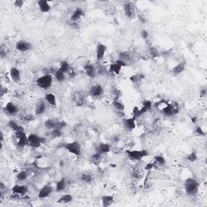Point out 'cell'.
<instances>
[{
	"label": "cell",
	"instance_id": "40",
	"mask_svg": "<svg viewBox=\"0 0 207 207\" xmlns=\"http://www.w3.org/2000/svg\"><path fill=\"white\" fill-rule=\"evenodd\" d=\"M186 159L189 160V162H195L196 159H197V155H196V153L195 152H193L192 153H190L189 154H188V156Z\"/></svg>",
	"mask_w": 207,
	"mask_h": 207
},
{
	"label": "cell",
	"instance_id": "57",
	"mask_svg": "<svg viewBox=\"0 0 207 207\" xmlns=\"http://www.w3.org/2000/svg\"><path fill=\"white\" fill-rule=\"evenodd\" d=\"M191 120L192 122H193V123H196V117H191Z\"/></svg>",
	"mask_w": 207,
	"mask_h": 207
},
{
	"label": "cell",
	"instance_id": "44",
	"mask_svg": "<svg viewBox=\"0 0 207 207\" xmlns=\"http://www.w3.org/2000/svg\"><path fill=\"white\" fill-rule=\"evenodd\" d=\"M107 70L104 67H100L98 69H96V74L98 75H105L107 74Z\"/></svg>",
	"mask_w": 207,
	"mask_h": 207
},
{
	"label": "cell",
	"instance_id": "8",
	"mask_svg": "<svg viewBox=\"0 0 207 207\" xmlns=\"http://www.w3.org/2000/svg\"><path fill=\"white\" fill-rule=\"evenodd\" d=\"M16 48L20 52H27L32 49V44L27 40H19L16 44Z\"/></svg>",
	"mask_w": 207,
	"mask_h": 207
},
{
	"label": "cell",
	"instance_id": "30",
	"mask_svg": "<svg viewBox=\"0 0 207 207\" xmlns=\"http://www.w3.org/2000/svg\"><path fill=\"white\" fill-rule=\"evenodd\" d=\"M119 58L123 60V61L126 62L128 63V62L131 61L132 56H131V54H130L129 51H122L119 53Z\"/></svg>",
	"mask_w": 207,
	"mask_h": 207
},
{
	"label": "cell",
	"instance_id": "43",
	"mask_svg": "<svg viewBox=\"0 0 207 207\" xmlns=\"http://www.w3.org/2000/svg\"><path fill=\"white\" fill-rule=\"evenodd\" d=\"M43 72L45 73L44 74H53L56 72V70L53 69V67H48L43 70Z\"/></svg>",
	"mask_w": 207,
	"mask_h": 207
},
{
	"label": "cell",
	"instance_id": "39",
	"mask_svg": "<svg viewBox=\"0 0 207 207\" xmlns=\"http://www.w3.org/2000/svg\"><path fill=\"white\" fill-rule=\"evenodd\" d=\"M149 54H150V56H151L152 58H156V57H158V56L159 55V52L156 48H154V47H151V48L149 49Z\"/></svg>",
	"mask_w": 207,
	"mask_h": 207
},
{
	"label": "cell",
	"instance_id": "13",
	"mask_svg": "<svg viewBox=\"0 0 207 207\" xmlns=\"http://www.w3.org/2000/svg\"><path fill=\"white\" fill-rule=\"evenodd\" d=\"M124 11L127 18H132L134 15V8L133 3L131 2H126L124 4Z\"/></svg>",
	"mask_w": 207,
	"mask_h": 207
},
{
	"label": "cell",
	"instance_id": "50",
	"mask_svg": "<svg viewBox=\"0 0 207 207\" xmlns=\"http://www.w3.org/2000/svg\"><path fill=\"white\" fill-rule=\"evenodd\" d=\"M8 92V88H5V87H2V88H1V90H0V96H1V97H3V96H4L5 94H7Z\"/></svg>",
	"mask_w": 207,
	"mask_h": 207
},
{
	"label": "cell",
	"instance_id": "1",
	"mask_svg": "<svg viewBox=\"0 0 207 207\" xmlns=\"http://www.w3.org/2000/svg\"><path fill=\"white\" fill-rule=\"evenodd\" d=\"M184 190L187 195L189 196H194L197 194L199 189V184L194 178H188L184 181Z\"/></svg>",
	"mask_w": 207,
	"mask_h": 207
},
{
	"label": "cell",
	"instance_id": "20",
	"mask_svg": "<svg viewBox=\"0 0 207 207\" xmlns=\"http://www.w3.org/2000/svg\"><path fill=\"white\" fill-rule=\"evenodd\" d=\"M83 15H84V12H83L82 9L80 8H77L73 11L71 17H70V20L73 23H76V22H78L79 20H80V18L82 16H83Z\"/></svg>",
	"mask_w": 207,
	"mask_h": 207
},
{
	"label": "cell",
	"instance_id": "21",
	"mask_svg": "<svg viewBox=\"0 0 207 207\" xmlns=\"http://www.w3.org/2000/svg\"><path fill=\"white\" fill-rule=\"evenodd\" d=\"M10 76H11V80H13L14 82H20V80H21L20 71L16 67H11V70H10Z\"/></svg>",
	"mask_w": 207,
	"mask_h": 207
},
{
	"label": "cell",
	"instance_id": "17",
	"mask_svg": "<svg viewBox=\"0 0 207 207\" xmlns=\"http://www.w3.org/2000/svg\"><path fill=\"white\" fill-rule=\"evenodd\" d=\"M37 4H38L40 11L43 13H46V12H49L50 11L51 7L48 1H46V0H39L37 2Z\"/></svg>",
	"mask_w": 207,
	"mask_h": 207
},
{
	"label": "cell",
	"instance_id": "4",
	"mask_svg": "<svg viewBox=\"0 0 207 207\" xmlns=\"http://www.w3.org/2000/svg\"><path fill=\"white\" fill-rule=\"evenodd\" d=\"M64 148L70 154H74L76 157H80L81 154V146L78 141H74L72 142L64 145Z\"/></svg>",
	"mask_w": 207,
	"mask_h": 207
},
{
	"label": "cell",
	"instance_id": "10",
	"mask_svg": "<svg viewBox=\"0 0 207 207\" xmlns=\"http://www.w3.org/2000/svg\"><path fill=\"white\" fill-rule=\"evenodd\" d=\"M104 94V88L100 84H95L91 87L90 95L92 97H100Z\"/></svg>",
	"mask_w": 207,
	"mask_h": 207
},
{
	"label": "cell",
	"instance_id": "41",
	"mask_svg": "<svg viewBox=\"0 0 207 207\" xmlns=\"http://www.w3.org/2000/svg\"><path fill=\"white\" fill-rule=\"evenodd\" d=\"M51 136H53L54 138H58V137H61L62 133V130L60 129H55V130H51L50 133Z\"/></svg>",
	"mask_w": 207,
	"mask_h": 207
},
{
	"label": "cell",
	"instance_id": "56",
	"mask_svg": "<svg viewBox=\"0 0 207 207\" xmlns=\"http://www.w3.org/2000/svg\"><path fill=\"white\" fill-rule=\"evenodd\" d=\"M138 19H139V20H140V22H142V23H143V24H144V23H145V22H146V20H145V19H144L143 17H142V16H138Z\"/></svg>",
	"mask_w": 207,
	"mask_h": 207
},
{
	"label": "cell",
	"instance_id": "16",
	"mask_svg": "<svg viewBox=\"0 0 207 207\" xmlns=\"http://www.w3.org/2000/svg\"><path fill=\"white\" fill-rule=\"evenodd\" d=\"M185 67H186V62H180L179 64H177L176 66L173 67L171 72L173 75H178V74H181L185 70Z\"/></svg>",
	"mask_w": 207,
	"mask_h": 207
},
{
	"label": "cell",
	"instance_id": "34",
	"mask_svg": "<svg viewBox=\"0 0 207 207\" xmlns=\"http://www.w3.org/2000/svg\"><path fill=\"white\" fill-rule=\"evenodd\" d=\"M154 167H155V165H159V166H163L166 164V160H165L164 157L162 156V155H156L154 156Z\"/></svg>",
	"mask_w": 207,
	"mask_h": 207
},
{
	"label": "cell",
	"instance_id": "15",
	"mask_svg": "<svg viewBox=\"0 0 207 207\" xmlns=\"http://www.w3.org/2000/svg\"><path fill=\"white\" fill-rule=\"evenodd\" d=\"M111 151V146L108 143H100L96 146V152L100 154H104L109 153Z\"/></svg>",
	"mask_w": 207,
	"mask_h": 207
},
{
	"label": "cell",
	"instance_id": "18",
	"mask_svg": "<svg viewBox=\"0 0 207 207\" xmlns=\"http://www.w3.org/2000/svg\"><path fill=\"white\" fill-rule=\"evenodd\" d=\"M46 110V104H45V102L43 100L38 101L36 104V108H35V113L36 115H41L43 114L44 112Z\"/></svg>",
	"mask_w": 207,
	"mask_h": 207
},
{
	"label": "cell",
	"instance_id": "29",
	"mask_svg": "<svg viewBox=\"0 0 207 207\" xmlns=\"http://www.w3.org/2000/svg\"><path fill=\"white\" fill-rule=\"evenodd\" d=\"M59 70H61L62 72H63L64 74H67L70 70V66L68 62L67 61H62L60 62V67H59Z\"/></svg>",
	"mask_w": 207,
	"mask_h": 207
},
{
	"label": "cell",
	"instance_id": "11",
	"mask_svg": "<svg viewBox=\"0 0 207 207\" xmlns=\"http://www.w3.org/2000/svg\"><path fill=\"white\" fill-rule=\"evenodd\" d=\"M84 70H85L86 74L88 75L90 79H95L96 76V69L95 66L92 63L86 64L84 66Z\"/></svg>",
	"mask_w": 207,
	"mask_h": 207
},
{
	"label": "cell",
	"instance_id": "28",
	"mask_svg": "<svg viewBox=\"0 0 207 207\" xmlns=\"http://www.w3.org/2000/svg\"><path fill=\"white\" fill-rule=\"evenodd\" d=\"M122 67H120L118 64H117L116 62H113V63L110 64V67H109V71L110 73H113L115 74H119L121 73V70H122Z\"/></svg>",
	"mask_w": 207,
	"mask_h": 207
},
{
	"label": "cell",
	"instance_id": "53",
	"mask_svg": "<svg viewBox=\"0 0 207 207\" xmlns=\"http://www.w3.org/2000/svg\"><path fill=\"white\" fill-rule=\"evenodd\" d=\"M0 53H1V58H4L5 56L7 55V52H6V50H3V47L1 48V52H0Z\"/></svg>",
	"mask_w": 207,
	"mask_h": 207
},
{
	"label": "cell",
	"instance_id": "9",
	"mask_svg": "<svg viewBox=\"0 0 207 207\" xmlns=\"http://www.w3.org/2000/svg\"><path fill=\"white\" fill-rule=\"evenodd\" d=\"M135 117H130V118H125L123 120V125L127 131H132L136 128Z\"/></svg>",
	"mask_w": 207,
	"mask_h": 207
},
{
	"label": "cell",
	"instance_id": "14",
	"mask_svg": "<svg viewBox=\"0 0 207 207\" xmlns=\"http://www.w3.org/2000/svg\"><path fill=\"white\" fill-rule=\"evenodd\" d=\"M106 50V45H104V44H101V43H99L98 45H97V46H96V58H97L98 61H100V60L103 59Z\"/></svg>",
	"mask_w": 207,
	"mask_h": 207
},
{
	"label": "cell",
	"instance_id": "45",
	"mask_svg": "<svg viewBox=\"0 0 207 207\" xmlns=\"http://www.w3.org/2000/svg\"><path fill=\"white\" fill-rule=\"evenodd\" d=\"M195 132H196V134H197V135H199V136L206 135V133L203 131V130H202L201 126H196V129H195Z\"/></svg>",
	"mask_w": 207,
	"mask_h": 207
},
{
	"label": "cell",
	"instance_id": "6",
	"mask_svg": "<svg viewBox=\"0 0 207 207\" xmlns=\"http://www.w3.org/2000/svg\"><path fill=\"white\" fill-rule=\"evenodd\" d=\"M67 125L65 122H59L53 119H48L45 122V126L48 130H55V129H60L62 130Z\"/></svg>",
	"mask_w": 207,
	"mask_h": 207
},
{
	"label": "cell",
	"instance_id": "5",
	"mask_svg": "<svg viewBox=\"0 0 207 207\" xmlns=\"http://www.w3.org/2000/svg\"><path fill=\"white\" fill-rule=\"evenodd\" d=\"M28 145L33 147V148H38L40 147V145L45 142V139L40 136L37 135L36 134H30L28 136Z\"/></svg>",
	"mask_w": 207,
	"mask_h": 207
},
{
	"label": "cell",
	"instance_id": "12",
	"mask_svg": "<svg viewBox=\"0 0 207 207\" xmlns=\"http://www.w3.org/2000/svg\"><path fill=\"white\" fill-rule=\"evenodd\" d=\"M13 194H18V195H21V196H24L28 193V186L26 185H22V184H16L12 187L11 189Z\"/></svg>",
	"mask_w": 207,
	"mask_h": 207
},
{
	"label": "cell",
	"instance_id": "37",
	"mask_svg": "<svg viewBox=\"0 0 207 207\" xmlns=\"http://www.w3.org/2000/svg\"><path fill=\"white\" fill-rule=\"evenodd\" d=\"M28 172H25V171H21V172H20L16 175L17 180L20 181H25V180H27V179H28Z\"/></svg>",
	"mask_w": 207,
	"mask_h": 207
},
{
	"label": "cell",
	"instance_id": "47",
	"mask_svg": "<svg viewBox=\"0 0 207 207\" xmlns=\"http://www.w3.org/2000/svg\"><path fill=\"white\" fill-rule=\"evenodd\" d=\"M24 2L23 0H16V1L14 2V5H15V7H16V8H21L22 7H23V5H24Z\"/></svg>",
	"mask_w": 207,
	"mask_h": 207
},
{
	"label": "cell",
	"instance_id": "31",
	"mask_svg": "<svg viewBox=\"0 0 207 207\" xmlns=\"http://www.w3.org/2000/svg\"><path fill=\"white\" fill-rule=\"evenodd\" d=\"M73 201V196L70 194H63L62 196L58 200V203H69Z\"/></svg>",
	"mask_w": 207,
	"mask_h": 207
},
{
	"label": "cell",
	"instance_id": "2",
	"mask_svg": "<svg viewBox=\"0 0 207 207\" xmlns=\"http://www.w3.org/2000/svg\"><path fill=\"white\" fill-rule=\"evenodd\" d=\"M53 82V74H43L37 80V85L42 89H48Z\"/></svg>",
	"mask_w": 207,
	"mask_h": 207
},
{
	"label": "cell",
	"instance_id": "19",
	"mask_svg": "<svg viewBox=\"0 0 207 207\" xmlns=\"http://www.w3.org/2000/svg\"><path fill=\"white\" fill-rule=\"evenodd\" d=\"M4 110H5L7 112H8L9 115H16L17 112H18V108L16 107V105L15 104H13L12 102H8L7 104H6L5 108H4Z\"/></svg>",
	"mask_w": 207,
	"mask_h": 207
},
{
	"label": "cell",
	"instance_id": "46",
	"mask_svg": "<svg viewBox=\"0 0 207 207\" xmlns=\"http://www.w3.org/2000/svg\"><path fill=\"white\" fill-rule=\"evenodd\" d=\"M115 62H116L117 64H118L120 67H125L128 66V63L126 62L123 61V60H122V59H120V58L117 59V60L115 61Z\"/></svg>",
	"mask_w": 207,
	"mask_h": 207
},
{
	"label": "cell",
	"instance_id": "27",
	"mask_svg": "<svg viewBox=\"0 0 207 207\" xmlns=\"http://www.w3.org/2000/svg\"><path fill=\"white\" fill-rule=\"evenodd\" d=\"M144 78H145V75H144V74H141V73H138V74L131 75L130 77V80L133 82V83H134V84H137V83H138L140 81H142V80H143Z\"/></svg>",
	"mask_w": 207,
	"mask_h": 207
},
{
	"label": "cell",
	"instance_id": "24",
	"mask_svg": "<svg viewBox=\"0 0 207 207\" xmlns=\"http://www.w3.org/2000/svg\"><path fill=\"white\" fill-rule=\"evenodd\" d=\"M66 187H67V181L65 178H62L56 184L55 190L56 192H62L66 189Z\"/></svg>",
	"mask_w": 207,
	"mask_h": 207
},
{
	"label": "cell",
	"instance_id": "52",
	"mask_svg": "<svg viewBox=\"0 0 207 207\" xmlns=\"http://www.w3.org/2000/svg\"><path fill=\"white\" fill-rule=\"evenodd\" d=\"M206 93L207 89L206 87H205V88H202V89L200 90V96H202V97H205V96H206Z\"/></svg>",
	"mask_w": 207,
	"mask_h": 207
},
{
	"label": "cell",
	"instance_id": "3",
	"mask_svg": "<svg viewBox=\"0 0 207 207\" xmlns=\"http://www.w3.org/2000/svg\"><path fill=\"white\" fill-rule=\"evenodd\" d=\"M127 154L128 158L131 160H141V159L148 155V152L146 150H140V151H136V150H126L125 152Z\"/></svg>",
	"mask_w": 207,
	"mask_h": 207
},
{
	"label": "cell",
	"instance_id": "22",
	"mask_svg": "<svg viewBox=\"0 0 207 207\" xmlns=\"http://www.w3.org/2000/svg\"><path fill=\"white\" fill-rule=\"evenodd\" d=\"M160 110H161V112L163 114L164 116H167V117H171V116L174 115V109H173L172 104H167L166 106L164 107Z\"/></svg>",
	"mask_w": 207,
	"mask_h": 207
},
{
	"label": "cell",
	"instance_id": "33",
	"mask_svg": "<svg viewBox=\"0 0 207 207\" xmlns=\"http://www.w3.org/2000/svg\"><path fill=\"white\" fill-rule=\"evenodd\" d=\"M66 74H64L63 72H62L60 70H57L56 72L54 73V77H55L56 80L58 82H62L66 79Z\"/></svg>",
	"mask_w": 207,
	"mask_h": 207
},
{
	"label": "cell",
	"instance_id": "7",
	"mask_svg": "<svg viewBox=\"0 0 207 207\" xmlns=\"http://www.w3.org/2000/svg\"><path fill=\"white\" fill-rule=\"evenodd\" d=\"M53 187L50 184H47L44 185L40 189L39 191V194H38V197L39 198H45V197H48L49 196H50L51 194H53Z\"/></svg>",
	"mask_w": 207,
	"mask_h": 207
},
{
	"label": "cell",
	"instance_id": "38",
	"mask_svg": "<svg viewBox=\"0 0 207 207\" xmlns=\"http://www.w3.org/2000/svg\"><path fill=\"white\" fill-rule=\"evenodd\" d=\"M81 180L84 181L86 183H91L92 181V174H87V173H83L81 176Z\"/></svg>",
	"mask_w": 207,
	"mask_h": 207
},
{
	"label": "cell",
	"instance_id": "35",
	"mask_svg": "<svg viewBox=\"0 0 207 207\" xmlns=\"http://www.w3.org/2000/svg\"><path fill=\"white\" fill-rule=\"evenodd\" d=\"M101 155H102V154H99V153H96V152L94 154H92V157H91V161H92V163L95 164H100V162L101 161Z\"/></svg>",
	"mask_w": 207,
	"mask_h": 207
},
{
	"label": "cell",
	"instance_id": "55",
	"mask_svg": "<svg viewBox=\"0 0 207 207\" xmlns=\"http://www.w3.org/2000/svg\"><path fill=\"white\" fill-rule=\"evenodd\" d=\"M132 176L134 178H138L140 176H139V173H138V172H134L132 173Z\"/></svg>",
	"mask_w": 207,
	"mask_h": 207
},
{
	"label": "cell",
	"instance_id": "48",
	"mask_svg": "<svg viewBox=\"0 0 207 207\" xmlns=\"http://www.w3.org/2000/svg\"><path fill=\"white\" fill-rule=\"evenodd\" d=\"M33 119H34V117H33V116L32 114H26L25 116H24V120L25 122H32Z\"/></svg>",
	"mask_w": 207,
	"mask_h": 207
},
{
	"label": "cell",
	"instance_id": "54",
	"mask_svg": "<svg viewBox=\"0 0 207 207\" xmlns=\"http://www.w3.org/2000/svg\"><path fill=\"white\" fill-rule=\"evenodd\" d=\"M138 110H139V108L138 106H135L133 109V117H134L137 113H138Z\"/></svg>",
	"mask_w": 207,
	"mask_h": 207
},
{
	"label": "cell",
	"instance_id": "49",
	"mask_svg": "<svg viewBox=\"0 0 207 207\" xmlns=\"http://www.w3.org/2000/svg\"><path fill=\"white\" fill-rule=\"evenodd\" d=\"M140 34H141V36H142V37L143 39H145V40H146V39L148 38L149 33L146 30H145V29L142 30V31L140 32Z\"/></svg>",
	"mask_w": 207,
	"mask_h": 207
},
{
	"label": "cell",
	"instance_id": "42",
	"mask_svg": "<svg viewBox=\"0 0 207 207\" xmlns=\"http://www.w3.org/2000/svg\"><path fill=\"white\" fill-rule=\"evenodd\" d=\"M142 107H144L147 111H149L152 109V102L151 100H144L142 102Z\"/></svg>",
	"mask_w": 207,
	"mask_h": 207
},
{
	"label": "cell",
	"instance_id": "23",
	"mask_svg": "<svg viewBox=\"0 0 207 207\" xmlns=\"http://www.w3.org/2000/svg\"><path fill=\"white\" fill-rule=\"evenodd\" d=\"M45 100L47 103L51 105V106H57V100H56V96L53 93H47L45 94Z\"/></svg>",
	"mask_w": 207,
	"mask_h": 207
},
{
	"label": "cell",
	"instance_id": "51",
	"mask_svg": "<svg viewBox=\"0 0 207 207\" xmlns=\"http://www.w3.org/2000/svg\"><path fill=\"white\" fill-rule=\"evenodd\" d=\"M154 163H150V164H147L145 166V170L146 171H151L152 169V168H154Z\"/></svg>",
	"mask_w": 207,
	"mask_h": 207
},
{
	"label": "cell",
	"instance_id": "25",
	"mask_svg": "<svg viewBox=\"0 0 207 207\" xmlns=\"http://www.w3.org/2000/svg\"><path fill=\"white\" fill-rule=\"evenodd\" d=\"M101 201H102V204H103L104 206L108 207L110 205L112 204V202H114V198L112 196L106 195V196H103L101 197Z\"/></svg>",
	"mask_w": 207,
	"mask_h": 207
},
{
	"label": "cell",
	"instance_id": "32",
	"mask_svg": "<svg viewBox=\"0 0 207 207\" xmlns=\"http://www.w3.org/2000/svg\"><path fill=\"white\" fill-rule=\"evenodd\" d=\"M27 145H28V136L25 134H24V135L18 139L17 146L19 147H24V146H27Z\"/></svg>",
	"mask_w": 207,
	"mask_h": 207
},
{
	"label": "cell",
	"instance_id": "26",
	"mask_svg": "<svg viewBox=\"0 0 207 207\" xmlns=\"http://www.w3.org/2000/svg\"><path fill=\"white\" fill-rule=\"evenodd\" d=\"M112 106L116 110L120 112H124L125 110V104L122 102L120 100H114L112 101Z\"/></svg>",
	"mask_w": 207,
	"mask_h": 207
},
{
	"label": "cell",
	"instance_id": "36",
	"mask_svg": "<svg viewBox=\"0 0 207 207\" xmlns=\"http://www.w3.org/2000/svg\"><path fill=\"white\" fill-rule=\"evenodd\" d=\"M8 125L9 126V128L11 129V130H12L13 131H17L19 129V127L20 126V125H19L18 123L16 122V121H14V120H11V121H9L8 123Z\"/></svg>",
	"mask_w": 207,
	"mask_h": 207
}]
</instances>
